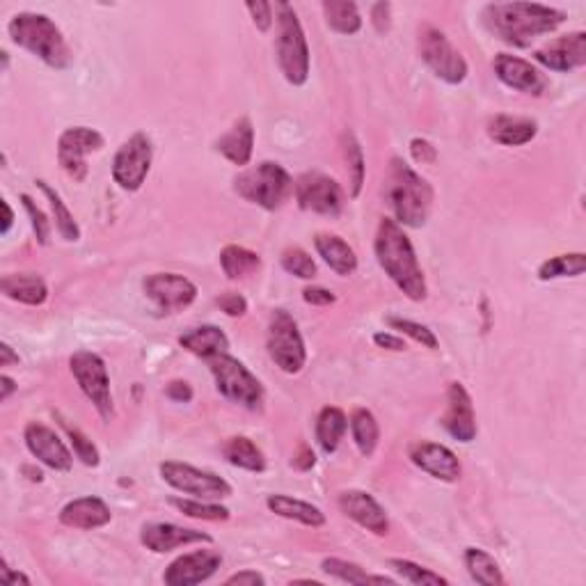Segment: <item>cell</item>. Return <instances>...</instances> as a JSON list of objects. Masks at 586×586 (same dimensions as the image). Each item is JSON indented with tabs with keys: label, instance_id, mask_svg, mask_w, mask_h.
<instances>
[{
	"label": "cell",
	"instance_id": "37",
	"mask_svg": "<svg viewBox=\"0 0 586 586\" xmlns=\"http://www.w3.org/2000/svg\"><path fill=\"white\" fill-rule=\"evenodd\" d=\"M463 561H465L467 573H470V577L477 584L502 586L506 582L500 564H497L495 557H490L486 550L467 548L463 554Z\"/></svg>",
	"mask_w": 586,
	"mask_h": 586
},
{
	"label": "cell",
	"instance_id": "33",
	"mask_svg": "<svg viewBox=\"0 0 586 586\" xmlns=\"http://www.w3.org/2000/svg\"><path fill=\"white\" fill-rule=\"evenodd\" d=\"M321 570L330 577H335L339 582H346V584H397L394 577H387V575H369L367 570L362 566L353 564V561H346V559H339V557H328L321 561Z\"/></svg>",
	"mask_w": 586,
	"mask_h": 586
},
{
	"label": "cell",
	"instance_id": "36",
	"mask_svg": "<svg viewBox=\"0 0 586 586\" xmlns=\"http://www.w3.org/2000/svg\"><path fill=\"white\" fill-rule=\"evenodd\" d=\"M37 188L42 190L46 200H49L51 204V211H53V223H55V229H58V234L62 236V239L69 241V243H76L78 239H81V227H78L74 213L69 211L67 202L62 200L60 193L55 188H51L49 184H46L44 179L37 181Z\"/></svg>",
	"mask_w": 586,
	"mask_h": 586
},
{
	"label": "cell",
	"instance_id": "13",
	"mask_svg": "<svg viewBox=\"0 0 586 586\" xmlns=\"http://www.w3.org/2000/svg\"><path fill=\"white\" fill-rule=\"evenodd\" d=\"M293 193H296L300 209L316 213V216L337 218L346 204L344 188L323 172L300 174L293 184Z\"/></svg>",
	"mask_w": 586,
	"mask_h": 586
},
{
	"label": "cell",
	"instance_id": "4",
	"mask_svg": "<svg viewBox=\"0 0 586 586\" xmlns=\"http://www.w3.org/2000/svg\"><path fill=\"white\" fill-rule=\"evenodd\" d=\"M10 39L21 49L33 53L35 58L44 62L51 69H67L74 60L62 30L55 26V21L46 14L37 12H19L14 14L10 26H7Z\"/></svg>",
	"mask_w": 586,
	"mask_h": 586
},
{
	"label": "cell",
	"instance_id": "22",
	"mask_svg": "<svg viewBox=\"0 0 586 586\" xmlns=\"http://www.w3.org/2000/svg\"><path fill=\"white\" fill-rule=\"evenodd\" d=\"M410 461L422 472L431 474L433 479L445 483H454L463 474V465L458 461V456L449 447L438 445V442H417V445L410 447Z\"/></svg>",
	"mask_w": 586,
	"mask_h": 586
},
{
	"label": "cell",
	"instance_id": "20",
	"mask_svg": "<svg viewBox=\"0 0 586 586\" xmlns=\"http://www.w3.org/2000/svg\"><path fill=\"white\" fill-rule=\"evenodd\" d=\"M534 60L550 71L568 74V71L580 69L586 65V33L575 30L564 37L552 39L543 49L534 51Z\"/></svg>",
	"mask_w": 586,
	"mask_h": 586
},
{
	"label": "cell",
	"instance_id": "35",
	"mask_svg": "<svg viewBox=\"0 0 586 586\" xmlns=\"http://www.w3.org/2000/svg\"><path fill=\"white\" fill-rule=\"evenodd\" d=\"M220 266L229 280H245L248 275H255L261 268V257L243 245H225L220 252Z\"/></svg>",
	"mask_w": 586,
	"mask_h": 586
},
{
	"label": "cell",
	"instance_id": "7",
	"mask_svg": "<svg viewBox=\"0 0 586 586\" xmlns=\"http://www.w3.org/2000/svg\"><path fill=\"white\" fill-rule=\"evenodd\" d=\"M209 369L213 378H216L218 392L227 401L248 410L261 408V403H264V385L241 360L223 353L209 360Z\"/></svg>",
	"mask_w": 586,
	"mask_h": 586
},
{
	"label": "cell",
	"instance_id": "59",
	"mask_svg": "<svg viewBox=\"0 0 586 586\" xmlns=\"http://www.w3.org/2000/svg\"><path fill=\"white\" fill-rule=\"evenodd\" d=\"M3 211H5V220H3V229H0V234L7 236V232H10L12 223H14V211L7 200H3Z\"/></svg>",
	"mask_w": 586,
	"mask_h": 586
},
{
	"label": "cell",
	"instance_id": "46",
	"mask_svg": "<svg viewBox=\"0 0 586 586\" xmlns=\"http://www.w3.org/2000/svg\"><path fill=\"white\" fill-rule=\"evenodd\" d=\"M21 204H23V209H26V213H28L30 225H33L37 243L39 245H49L51 223H49V218H46V213L37 207L35 200L30 195H21Z\"/></svg>",
	"mask_w": 586,
	"mask_h": 586
},
{
	"label": "cell",
	"instance_id": "19",
	"mask_svg": "<svg viewBox=\"0 0 586 586\" xmlns=\"http://www.w3.org/2000/svg\"><path fill=\"white\" fill-rule=\"evenodd\" d=\"M337 504L346 518H351L355 525L367 529V532L376 536L390 534V518H387L385 509L378 504L374 495L355 488L342 490L337 497Z\"/></svg>",
	"mask_w": 586,
	"mask_h": 586
},
{
	"label": "cell",
	"instance_id": "43",
	"mask_svg": "<svg viewBox=\"0 0 586 586\" xmlns=\"http://www.w3.org/2000/svg\"><path fill=\"white\" fill-rule=\"evenodd\" d=\"M60 426H62V431L67 433L71 447H74V454L81 458V463L87 467H97L101 463V454H99L97 445H94V442L87 438L81 429L71 426L67 419H60Z\"/></svg>",
	"mask_w": 586,
	"mask_h": 586
},
{
	"label": "cell",
	"instance_id": "16",
	"mask_svg": "<svg viewBox=\"0 0 586 586\" xmlns=\"http://www.w3.org/2000/svg\"><path fill=\"white\" fill-rule=\"evenodd\" d=\"M23 440L30 454H33L39 463L51 467L55 472H69L74 467V454H71L65 440L55 433L51 426L42 422H28L23 429Z\"/></svg>",
	"mask_w": 586,
	"mask_h": 586
},
{
	"label": "cell",
	"instance_id": "57",
	"mask_svg": "<svg viewBox=\"0 0 586 586\" xmlns=\"http://www.w3.org/2000/svg\"><path fill=\"white\" fill-rule=\"evenodd\" d=\"M12 364H19V353H14V348L3 342L0 344V367H12Z\"/></svg>",
	"mask_w": 586,
	"mask_h": 586
},
{
	"label": "cell",
	"instance_id": "42",
	"mask_svg": "<svg viewBox=\"0 0 586 586\" xmlns=\"http://www.w3.org/2000/svg\"><path fill=\"white\" fill-rule=\"evenodd\" d=\"M397 573L403 577V580L417 586H440V584H449L447 577H442L440 573H433L431 568H424L415 564L410 559H390L387 561Z\"/></svg>",
	"mask_w": 586,
	"mask_h": 586
},
{
	"label": "cell",
	"instance_id": "12",
	"mask_svg": "<svg viewBox=\"0 0 586 586\" xmlns=\"http://www.w3.org/2000/svg\"><path fill=\"white\" fill-rule=\"evenodd\" d=\"M154 161V147L147 133H133V136L117 149L113 158V179L126 193H136L142 188Z\"/></svg>",
	"mask_w": 586,
	"mask_h": 586
},
{
	"label": "cell",
	"instance_id": "52",
	"mask_svg": "<svg viewBox=\"0 0 586 586\" xmlns=\"http://www.w3.org/2000/svg\"><path fill=\"white\" fill-rule=\"evenodd\" d=\"M165 397L174 403H190L193 401V387H190L186 380H172L165 387Z\"/></svg>",
	"mask_w": 586,
	"mask_h": 586
},
{
	"label": "cell",
	"instance_id": "32",
	"mask_svg": "<svg viewBox=\"0 0 586 586\" xmlns=\"http://www.w3.org/2000/svg\"><path fill=\"white\" fill-rule=\"evenodd\" d=\"M223 456L227 458L229 465L239 467V470H248L261 474L266 470V458L255 442L245 435H234L223 445Z\"/></svg>",
	"mask_w": 586,
	"mask_h": 586
},
{
	"label": "cell",
	"instance_id": "6",
	"mask_svg": "<svg viewBox=\"0 0 586 586\" xmlns=\"http://www.w3.org/2000/svg\"><path fill=\"white\" fill-rule=\"evenodd\" d=\"M234 190L245 202L257 204L266 211H275L293 195V179L280 163L264 161L255 168L243 170L234 179Z\"/></svg>",
	"mask_w": 586,
	"mask_h": 586
},
{
	"label": "cell",
	"instance_id": "5",
	"mask_svg": "<svg viewBox=\"0 0 586 586\" xmlns=\"http://www.w3.org/2000/svg\"><path fill=\"white\" fill-rule=\"evenodd\" d=\"M273 10L277 12V62H280L284 78L291 85L300 87L310 78V46H307L305 30L300 26V19L296 10H293V5L275 3Z\"/></svg>",
	"mask_w": 586,
	"mask_h": 586
},
{
	"label": "cell",
	"instance_id": "29",
	"mask_svg": "<svg viewBox=\"0 0 586 586\" xmlns=\"http://www.w3.org/2000/svg\"><path fill=\"white\" fill-rule=\"evenodd\" d=\"M266 506H268V511L275 513V516H280L284 520L300 522V525H305V527L319 529V527L326 525V513H323L319 506L303 502V500H296V497L268 495Z\"/></svg>",
	"mask_w": 586,
	"mask_h": 586
},
{
	"label": "cell",
	"instance_id": "26",
	"mask_svg": "<svg viewBox=\"0 0 586 586\" xmlns=\"http://www.w3.org/2000/svg\"><path fill=\"white\" fill-rule=\"evenodd\" d=\"M216 149L229 163L245 168L252 161V152H255V126H252L250 117L236 120L232 129L216 142Z\"/></svg>",
	"mask_w": 586,
	"mask_h": 586
},
{
	"label": "cell",
	"instance_id": "28",
	"mask_svg": "<svg viewBox=\"0 0 586 586\" xmlns=\"http://www.w3.org/2000/svg\"><path fill=\"white\" fill-rule=\"evenodd\" d=\"M314 248L319 252V257L330 266V271H335L337 275L348 277L358 271V255H355V250L342 239V236L316 234Z\"/></svg>",
	"mask_w": 586,
	"mask_h": 586
},
{
	"label": "cell",
	"instance_id": "23",
	"mask_svg": "<svg viewBox=\"0 0 586 586\" xmlns=\"http://www.w3.org/2000/svg\"><path fill=\"white\" fill-rule=\"evenodd\" d=\"M140 543L154 554H165L195 543H211V536L200 529L172 525V522H147L140 532Z\"/></svg>",
	"mask_w": 586,
	"mask_h": 586
},
{
	"label": "cell",
	"instance_id": "58",
	"mask_svg": "<svg viewBox=\"0 0 586 586\" xmlns=\"http://www.w3.org/2000/svg\"><path fill=\"white\" fill-rule=\"evenodd\" d=\"M0 387H3V390H0V401H7L14 392H17V383H14V380L7 374L0 376Z\"/></svg>",
	"mask_w": 586,
	"mask_h": 586
},
{
	"label": "cell",
	"instance_id": "40",
	"mask_svg": "<svg viewBox=\"0 0 586 586\" xmlns=\"http://www.w3.org/2000/svg\"><path fill=\"white\" fill-rule=\"evenodd\" d=\"M170 504L179 513H184V516L195 518V520L223 522L232 516V513H229V509H225V506H220L216 502H207V500H181V497H172Z\"/></svg>",
	"mask_w": 586,
	"mask_h": 586
},
{
	"label": "cell",
	"instance_id": "11",
	"mask_svg": "<svg viewBox=\"0 0 586 586\" xmlns=\"http://www.w3.org/2000/svg\"><path fill=\"white\" fill-rule=\"evenodd\" d=\"M161 479L172 486L174 490L184 495H193L195 500L220 502L232 497V486L218 474L200 470V467L179 463V461H165L158 465Z\"/></svg>",
	"mask_w": 586,
	"mask_h": 586
},
{
	"label": "cell",
	"instance_id": "53",
	"mask_svg": "<svg viewBox=\"0 0 586 586\" xmlns=\"http://www.w3.org/2000/svg\"><path fill=\"white\" fill-rule=\"evenodd\" d=\"M225 584L227 586H264L266 577L257 573V570H241V573L227 577Z\"/></svg>",
	"mask_w": 586,
	"mask_h": 586
},
{
	"label": "cell",
	"instance_id": "55",
	"mask_svg": "<svg viewBox=\"0 0 586 586\" xmlns=\"http://www.w3.org/2000/svg\"><path fill=\"white\" fill-rule=\"evenodd\" d=\"M291 465L296 467V470H300V472H310L312 467L316 465V456H314L312 447H307V445H300V447H298V451H296V454H293V461H291Z\"/></svg>",
	"mask_w": 586,
	"mask_h": 586
},
{
	"label": "cell",
	"instance_id": "18",
	"mask_svg": "<svg viewBox=\"0 0 586 586\" xmlns=\"http://www.w3.org/2000/svg\"><path fill=\"white\" fill-rule=\"evenodd\" d=\"M440 424L445 426V431L451 435V438L463 442H472L477 438V415H474V403L470 392L465 390L463 383H449L447 387V410L442 415Z\"/></svg>",
	"mask_w": 586,
	"mask_h": 586
},
{
	"label": "cell",
	"instance_id": "54",
	"mask_svg": "<svg viewBox=\"0 0 586 586\" xmlns=\"http://www.w3.org/2000/svg\"><path fill=\"white\" fill-rule=\"evenodd\" d=\"M374 344L378 348H385V351H394V353H401L408 348L406 342H403L399 335H392V332H376Z\"/></svg>",
	"mask_w": 586,
	"mask_h": 586
},
{
	"label": "cell",
	"instance_id": "39",
	"mask_svg": "<svg viewBox=\"0 0 586 586\" xmlns=\"http://www.w3.org/2000/svg\"><path fill=\"white\" fill-rule=\"evenodd\" d=\"M586 268L584 252H570V255H559L538 266V280L550 282L559 277H580Z\"/></svg>",
	"mask_w": 586,
	"mask_h": 586
},
{
	"label": "cell",
	"instance_id": "50",
	"mask_svg": "<svg viewBox=\"0 0 586 586\" xmlns=\"http://www.w3.org/2000/svg\"><path fill=\"white\" fill-rule=\"evenodd\" d=\"M303 300L314 307H330L337 303V296L326 287H307L303 289Z\"/></svg>",
	"mask_w": 586,
	"mask_h": 586
},
{
	"label": "cell",
	"instance_id": "27",
	"mask_svg": "<svg viewBox=\"0 0 586 586\" xmlns=\"http://www.w3.org/2000/svg\"><path fill=\"white\" fill-rule=\"evenodd\" d=\"M0 291L14 303L39 307L49 300V287L42 277L35 273H10L0 280Z\"/></svg>",
	"mask_w": 586,
	"mask_h": 586
},
{
	"label": "cell",
	"instance_id": "24",
	"mask_svg": "<svg viewBox=\"0 0 586 586\" xmlns=\"http://www.w3.org/2000/svg\"><path fill=\"white\" fill-rule=\"evenodd\" d=\"M113 520L110 506L101 497H78L69 504L62 506L60 522L69 529H81V532H92V529L106 527Z\"/></svg>",
	"mask_w": 586,
	"mask_h": 586
},
{
	"label": "cell",
	"instance_id": "49",
	"mask_svg": "<svg viewBox=\"0 0 586 586\" xmlns=\"http://www.w3.org/2000/svg\"><path fill=\"white\" fill-rule=\"evenodd\" d=\"M410 154H413L415 163H422V165H433L435 161H438V149H435L433 142H429L426 138L410 140Z\"/></svg>",
	"mask_w": 586,
	"mask_h": 586
},
{
	"label": "cell",
	"instance_id": "10",
	"mask_svg": "<svg viewBox=\"0 0 586 586\" xmlns=\"http://www.w3.org/2000/svg\"><path fill=\"white\" fill-rule=\"evenodd\" d=\"M266 348L271 360L280 367L284 374H300L307 362V348L300 335L298 323L284 310H275L268 323Z\"/></svg>",
	"mask_w": 586,
	"mask_h": 586
},
{
	"label": "cell",
	"instance_id": "30",
	"mask_svg": "<svg viewBox=\"0 0 586 586\" xmlns=\"http://www.w3.org/2000/svg\"><path fill=\"white\" fill-rule=\"evenodd\" d=\"M179 344L181 348H186L188 353H193L202 360L218 358V355L229 351V339L218 326L193 328L190 332H186V335L179 337Z\"/></svg>",
	"mask_w": 586,
	"mask_h": 586
},
{
	"label": "cell",
	"instance_id": "17",
	"mask_svg": "<svg viewBox=\"0 0 586 586\" xmlns=\"http://www.w3.org/2000/svg\"><path fill=\"white\" fill-rule=\"evenodd\" d=\"M223 566V557L216 550H195L181 554L165 568L163 582L168 586H195L211 580Z\"/></svg>",
	"mask_w": 586,
	"mask_h": 586
},
{
	"label": "cell",
	"instance_id": "14",
	"mask_svg": "<svg viewBox=\"0 0 586 586\" xmlns=\"http://www.w3.org/2000/svg\"><path fill=\"white\" fill-rule=\"evenodd\" d=\"M106 145L104 136L97 129L90 126H71V129L62 131L58 140V163L65 170L69 179L81 184L87 177V156L94 152H101Z\"/></svg>",
	"mask_w": 586,
	"mask_h": 586
},
{
	"label": "cell",
	"instance_id": "47",
	"mask_svg": "<svg viewBox=\"0 0 586 586\" xmlns=\"http://www.w3.org/2000/svg\"><path fill=\"white\" fill-rule=\"evenodd\" d=\"M248 12L252 17V23H255L257 30H261V33H268V30L273 28V5L271 3H264V0H250L248 5Z\"/></svg>",
	"mask_w": 586,
	"mask_h": 586
},
{
	"label": "cell",
	"instance_id": "15",
	"mask_svg": "<svg viewBox=\"0 0 586 586\" xmlns=\"http://www.w3.org/2000/svg\"><path fill=\"white\" fill-rule=\"evenodd\" d=\"M142 291L152 300L158 314H179L197 298V287L179 273H154L142 282Z\"/></svg>",
	"mask_w": 586,
	"mask_h": 586
},
{
	"label": "cell",
	"instance_id": "3",
	"mask_svg": "<svg viewBox=\"0 0 586 586\" xmlns=\"http://www.w3.org/2000/svg\"><path fill=\"white\" fill-rule=\"evenodd\" d=\"M385 200L401 227H424L433 209V188L403 158L394 156L385 177Z\"/></svg>",
	"mask_w": 586,
	"mask_h": 586
},
{
	"label": "cell",
	"instance_id": "9",
	"mask_svg": "<svg viewBox=\"0 0 586 586\" xmlns=\"http://www.w3.org/2000/svg\"><path fill=\"white\" fill-rule=\"evenodd\" d=\"M69 369L87 401L92 403L94 410H97L104 422H110L115 415V403L113 392H110V376L106 362L101 360L97 353L78 351L69 358Z\"/></svg>",
	"mask_w": 586,
	"mask_h": 586
},
{
	"label": "cell",
	"instance_id": "48",
	"mask_svg": "<svg viewBox=\"0 0 586 586\" xmlns=\"http://www.w3.org/2000/svg\"><path fill=\"white\" fill-rule=\"evenodd\" d=\"M218 307L227 316H232V319H239V316L248 314V300H245L241 293H234V291L223 293V296L218 298Z\"/></svg>",
	"mask_w": 586,
	"mask_h": 586
},
{
	"label": "cell",
	"instance_id": "56",
	"mask_svg": "<svg viewBox=\"0 0 586 586\" xmlns=\"http://www.w3.org/2000/svg\"><path fill=\"white\" fill-rule=\"evenodd\" d=\"M0 580H3L5 584H30V577L28 575H23V573H19V570H12V568H7L5 564H3V568H0Z\"/></svg>",
	"mask_w": 586,
	"mask_h": 586
},
{
	"label": "cell",
	"instance_id": "45",
	"mask_svg": "<svg viewBox=\"0 0 586 586\" xmlns=\"http://www.w3.org/2000/svg\"><path fill=\"white\" fill-rule=\"evenodd\" d=\"M387 326L392 330L401 332V335H406L413 339V342L422 344L424 348H429V351H438V337H435V332L429 326H422V323L417 321H410V319H399V316H390L387 319Z\"/></svg>",
	"mask_w": 586,
	"mask_h": 586
},
{
	"label": "cell",
	"instance_id": "2",
	"mask_svg": "<svg viewBox=\"0 0 586 586\" xmlns=\"http://www.w3.org/2000/svg\"><path fill=\"white\" fill-rule=\"evenodd\" d=\"M374 252L380 268H383L385 275L397 284V289L403 296L415 300V303L426 298L429 287H426V277L422 266H419L413 241H410L406 229H403L397 220H380L374 241Z\"/></svg>",
	"mask_w": 586,
	"mask_h": 586
},
{
	"label": "cell",
	"instance_id": "34",
	"mask_svg": "<svg viewBox=\"0 0 586 586\" xmlns=\"http://www.w3.org/2000/svg\"><path fill=\"white\" fill-rule=\"evenodd\" d=\"M323 17H326L328 28L339 35H358L362 30L360 10L351 0H326Z\"/></svg>",
	"mask_w": 586,
	"mask_h": 586
},
{
	"label": "cell",
	"instance_id": "21",
	"mask_svg": "<svg viewBox=\"0 0 586 586\" xmlns=\"http://www.w3.org/2000/svg\"><path fill=\"white\" fill-rule=\"evenodd\" d=\"M493 69L495 76L500 78L506 87H511V90L538 97V94H543L545 87H548V81H545L541 71H538L529 60L518 58V55L497 53L493 60Z\"/></svg>",
	"mask_w": 586,
	"mask_h": 586
},
{
	"label": "cell",
	"instance_id": "44",
	"mask_svg": "<svg viewBox=\"0 0 586 586\" xmlns=\"http://www.w3.org/2000/svg\"><path fill=\"white\" fill-rule=\"evenodd\" d=\"M282 268L289 275H296L300 280H314L319 271H316V261L312 259L310 252H305L298 245L287 248L282 252Z\"/></svg>",
	"mask_w": 586,
	"mask_h": 586
},
{
	"label": "cell",
	"instance_id": "41",
	"mask_svg": "<svg viewBox=\"0 0 586 586\" xmlns=\"http://www.w3.org/2000/svg\"><path fill=\"white\" fill-rule=\"evenodd\" d=\"M344 156L348 163V174H351V197H358L362 193L364 177H367V165H364V152L358 138L353 133H344Z\"/></svg>",
	"mask_w": 586,
	"mask_h": 586
},
{
	"label": "cell",
	"instance_id": "1",
	"mask_svg": "<svg viewBox=\"0 0 586 586\" xmlns=\"http://www.w3.org/2000/svg\"><path fill=\"white\" fill-rule=\"evenodd\" d=\"M483 21L497 39L527 49L536 37L554 33L566 21V12L538 3H490L483 10Z\"/></svg>",
	"mask_w": 586,
	"mask_h": 586
},
{
	"label": "cell",
	"instance_id": "31",
	"mask_svg": "<svg viewBox=\"0 0 586 586\" xmlns=\"http://www.w3.org/2000/svg\"><path fill=\"white\" fill-rule=\"evenodd\" d=\"M348 431V417L342 408L326 406L316 417V442L323 454H335Z\"/></svg>",
	"mask_w": 586,
	"mask_h": 586
},
{
	"label": "cell",
	"instance_id": "8",
	"mask_svg": "<svg viewBox=\"0 0 586 586\" xmlns=\"http://www.w3.org/2000/svg\"><path fill=\"white\" fill-rule=\"evenodd\" d=\"M417 44L419 55H422L426 67H429L440 81H445L449 85H461L465 81L470 69H467L463 53L449 42V37L442 33L440 28L431 26V23H424V26L419 28Z\"/></svg>",
	"mask_w": 586,
	"mask_h": 586
},
{
	"label": "cell",
	"instance_id": "51",
	"mask_svg": "<svg viewBox=\"0 0 586 586\" xmlns=\"http://www.w3.org/2000/svg\"><path fill=\"white\" fill-rule=\"evenodd\" d=\"M371 23H374L378 33H387L392 26V5L390 3L371 5Z\"/></svg>",
	"mask_w": 586,
	"mask_h": 586
},
{
	"label": "cell",
	"instance_id": "38",
	"mask_svg": "<svg viewBox=\"0 0 586 586\" xmlns=\"http://www.w3.org/2000/svg\"><path fill=\"white\" fill-rule=\"evenodd\" d=\"M348 426H351L353 440L358 445L362 456H374L380 440V426L376 415L367 408H355L348 419Z\"/></svg>",
	"mask_w": 586,
	"mask_h": 586
},
{
	"label": "cell",
	"instance_id": "25",
	"mask_svg": "<svg viewBox=\"0 0 586 586\" xmlns=\"http://www.w3.org/2000/svg\"><path fill=\"white\" fill-rule=\"evenodd\" d=\"M538 124L532 117L520 115H495L488 122V136L502 147H522L536 138Z\"/></svg>",
	"mask_w": 586,
	"mask_h": 586
}]
</instances>
